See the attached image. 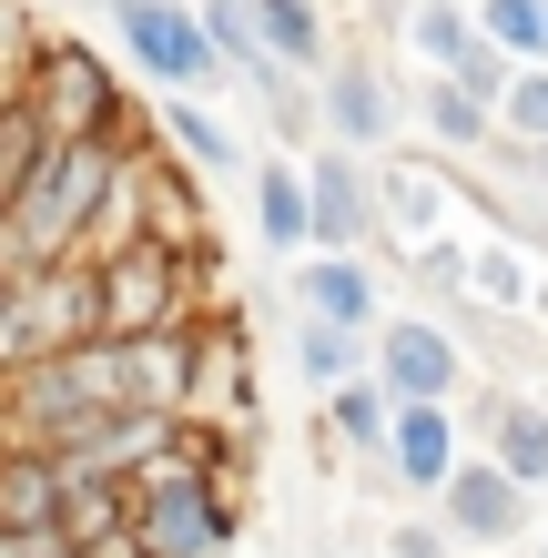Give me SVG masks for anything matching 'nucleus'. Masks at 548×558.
Listing matches in <instances>:
<instances>
[{
    "mask_svg": "<svg viewBox=\"0 0 548 558\" xmlns=\"http://www.w3.org/2000/svg\"><path fill=\"white\" fill-rule=\"evenodd\" d=\"M21 102L41 112V133H51V143H133V133H143L133 92H122V82H112V61H102V51H82V41H41V51H31Z\"/></svg>",
    "mask_w": 548,
    "mask_h": 558,
    "instance_id": "nucleus-1",
    "label": "nucleus"
},
{
    "mask_svg": "<svg viewBox=\"0 0 548 558\" xmlns=\"http://www.w3.org/2000/svg\"><path fill=\"white\" fill-rule=\"evenodd\" d=\"M102 336V284H92L82 254L61 265H31V275H0V376L11 366H41V355Z\"/></svg>",
    "mask_w": 548,
    "mask_h": 558,
    "instance_id": "nucleus-2",
    "label": "nucleus"
},
{
    "mask_svg": "<svg viewBox=\"0 0 548 558\" xmlns=\"http://www.w3.org/2000/svg\"><path fill=\"white\" fill-rule=\"evenodd\" d=\"M112 41H122V61H133L143 82L183 92V102L223 92V61L204 41V21H193V0H122V11H112Z\"/></svg>",
    "mask_w": 548,
    "mask_h": 558,
    "instance_id": "nucleus-3",
    "label": "nucleus"
},
{
    "mask_svg": "<svg viewBox=\"0 0 548 558\" xmlns=\"http://www.w3.org/2000/svg\"><path fill=\"white\" fill-rule=\"evenodd\" d=\"M183 426H214V437H254V336L234 305L193 315V376H183Z\"/></svg>",
    "mask_w": 548,
    "mask_h": 558,
    "instance_id": "nucleus-4",
    "label": "nucleus"
},
{
    "mask_svg": "<svg viewBox=\"0 0 548 558\" xmlns=\"http://www.w3.org/2000/svg\"><path fill=\"white\" fill-rule=\"evenodd\" d=\"M366 376H376L397 407H458V386H467V345H458V325H437V315H376V336H366Z\"/></svg>",
    "mask_w": 548,
    "mask_h": 558,
    "instance_id": "nucleus-5",
    "label": "nucleus"
},
{
    "mask_svg": "<svg viewBox=\"0 0 548 558\" xmlns=\"http://www.w3.org/2000/svg\"><path fill=\"white\" fill-rule=\"evenodd\" d=\"M427 518H437V529L458 538V548H528L538 498L498 468V457H458V477H447L437 498H427Z\"/></svg>",
    "mask_w": 548,
    "mask_h": 558,
    "instance_id": "nucleus-6",
    "label": "nucleus"
},
{
    "mask_svg": "<svg viewBox=\"0 0 548 558\" xmlns=\"http://www.w3.org/2000/svg\"><path fill=\"white\" fill-rule=\"evenodd\" d=\"M458 173H447L437 153H397L376 162V223H386V254H416V244H458L447 223H458Z\"/></svg>",
    "mask_w": 548,
    "mask_h": 558,
    "instance_id": "nucleus-7",
    "label": "nucleus"
},
{
    "mask_svg": "<svg viewBox=\"0 0 548 558\" xmlns=\"http://www.w3.org/2000/svg\"><path fill=\"white\" fill-rule=\"evenodd\" d=\"M305 214H315V254H366L386 244V223H376V173L345 143H315L305 153Z\"/></svg>",
    "mask_w": 548,
    "mask_h": 558,
    "instance_id": "nucleus-8",
    "label": "nucleus"
},
{
    "mask_svg": "<svg viewBox=\"0 0 548 558\" xmlns=\"http://www.w3.org/2000/svg\"><path fill=\"white\" fill-rule=\"evenodd\" d=\"M284 305L315 315V325H356V336H376L386 275H376V254H295V265H284Z\"/></svg>",
    "mask_w": 548,
    "mask_h": 558,
    "instance_id": "nucleus-9",
    "label": "nucleus"
},
{
    "mask_svg": "<svg viewBox=\"0 0 548 558\" xmlns=\"http://www.w3.org/2000/svg\"><path fill=\"white\" fill-rule=\"evenodd\" d=\"M315 133L345 153H386L397 143V92H386L376 61H326L315 72Z\"/></svg>",
    "mask_w": 548,
    "mask_h": 558,
    "instance_id": "nucleus-10",
    "label": "nucleus"
},
{
    "mask_svg": "<svg viewBox=\"0 0 548 558\" xmlns=\"http://www.w3.org/2000/svg\"><path fill=\"white\" fill-rule=\"evenodd\" d=\"M528 305H538V244H519V234H467L458 315H498V325H528Z\"/></svg>",
    "mask_w": 548,
    "mask_h": 558,
    "instance_id": "nucleus-11",
    "label": "nucleus"
},
{
    "mask_svg": "<svg viewBox=\"0 0 548 558\" xmlns=\"http://www.w3.org/2000/svg\"><path fill=\"white\" fill-rule=\"evenodd\" d=\"M458 457H467L458 407H397V426H386V457H376V468L397 477L406 498H437V487L458 477Z\"/></svg>",
    "mask_w": 548,
    "mask_h": 558,
    "instance_id": "nucleus-12",
    "label": "nucleus"
},
{
    "mask_svg": "<svg viewBox=\"0 0 548 558\" xmlns=\"http://www.w3.org/2000/svg\"><path fill=\"white\" fill-rule=\"evenodd\" d=\"M477 457H498L508 477L528 487V498H548V397H519V386H488L477 397Z\"/></svg>",
    "mask_w": 548,
    "mask_h": 558,
    "instance_id": "nucleus-13",
    "label": "nucleus"
},
{
    "mask_svg": "<svg viewBox=\"0 0 548 558\" xmlns=\"http://www.w3.org/2000/svg\"><path fill=\"white\" fill-rule=\"evenodd\" d=\"M244 204H254V234H265V254H315V214H305V153H275L244 173Z\"/></svg>",
    "mask_w": 548,
    "mask_h": 558,
    "instance_id": "nucleus-14",
    "label": "nucleus"
},
{
    "mask_svg": "<svg viewBox=\"0 0 548 558\" xmlns=\"http://www.w3.org/2000/svg\"><path fill=\"white\" fill-rule=\"evenodd\" d=\"M153 133H163V153L183 162L193 183H244V173H254V162H244V143H234V122H214L204 102H183V92H163Z\"/></svg>",
    "mask_w": 548,
    "mask_h": 558,
    "instance_id": "nucleus-15",
    "label": "nucleus"
},
{
    "mask_svg": "<svg viewBox=\"0 0 548 558\" xmlns=\"http://www.w3.org/2000/svg\"><path fill=\"white\" fill-rule=\"evenodd\" d=\"M61 468H72V457H61ZM133 529V477H102V468H72L61 477V518H51V538L61 548H102V538H122Z\"/></svg>",
    "mask_w": 548,
    "mask_h": 558,
    "instance_id": "nucleus-16",
    "label": "nucleus"
},
{
    "mask_svg": "<svg viewBox=\"0 0 548 558\" xmlns=\"http://www.w3.org/2000/svg\"><path fill=\"white\" fill-rule=\"evenodd\" d=\"M61 457L41 447H0V529H21V538H51V518H61Z\"/></svg>",
    "mask_w": 548,
    "mask_h": 558,
    "instance_id": "nucleus-17",
    "label": "nucleus"
},
{
    "mask_svg": "<svg viewBox=\"0 0 548 558\" xmlns=\"http://www.w3.org/2000/svg\"><path fill=\"white\" fill-rule=\"evenodd\" d=\"M193 21H204V41H214V61H223V82H244V92L295 82V72H284V61L265 51V31H254V11H244V0H193Z\"/></svg>",
    "mask_w": 548,
    "mask_h": 558,
    "instance_id": "nucleus-18",
    "label": "nucleus"
},
{
    "mask_svg": "<svg viewBox=\"0 0 548 558\" xmlns=\"http://www.w3.org/2000/svg\"><path fill=\"white\" fill-rule=\"evenodd\" d=\"M416 122H427V153H488L498 143V112L477 102V92H458L447 72L416 82Z\"/></svg>",
    "mask_w": 548,
    "mask_h": 558,
    "instance_id": "nucleus-19",
    "label": "nucleus"
},
{
    "mask_svg": "<svg viewBox=\"0 0 548 558\" xmlns=\"http://www.w3.org/2000/svg\"><path fill=\"white\" fill-rule=\"evenodd\" d=\"M326 437L345 447V457H386V426H397V397H386L376 376H345V386H326Z\"/></svg>",
    "mask_w": 548,
    "mask_h": 558,
    "instance_id": "nucleus-20",
    "label": "nucleus"
},
{
    "mask_svg": "<svg viewBox=\"0 0 548 558\" xmlns=\"http://www.w3.org/2000/svg\"><path fill=\"white\" fill-rule=\"evenodd\" d=\"M254 31H265V51L284 61V72H326V11L315 0H244Z\"/></svg>",
    "mask_w": 548,
    "mask_h": 558,
    "instance_id": "nucleus-21",
    "label": "nucleus"
},
{
    "mask_svg": "<svg viewBox=\"0 0 548 558\" xmlns=\"http://www.w3.org/2000/svg\"><path fill=\"white\" fill-rule=\"evenodd\" d=\"M295 376L326 397V386H345V376H366V336L356 325H315V315H295Z\"/></svg>",
    "mask_w": 548,
    "mask_h": 558,
    "instance_id": "nucleus-22",
    "label": "nucleus"
},
{
    "mask_svg": "<svg viewBox=\"0 0 548 558\" xmlns=\"http://www.w3.org/2000/svg\"><path fill=\"white\" fill-rule=\"evenodd\" d=\"M406 51L427 61V72H458V61L477 51V11H458V0H416V11H406Z\"/></svg>",
    "mask_w": 548,
    "mask_h": 558,
    "instance_id": "nucleus-23",
    "label": "nucleus"
},
{
    "mask_svg": "<svg viewBox=\"0 0 548 558\" xmlns=\"http://www.w3.org/2000/svg\"><path fill=\"white\" fill-rule=\"evenodd\" d=\"M477 41H498L508 61H548V0H477Z\"/></svg>",
    "mask_w": 548,
    "mask_h": 558,
    "instance_id": "nucleus-24",
    "label": "nucleus"
},
{
    "mask_svg": "<svg viewBox=\"0 0 548 558\" xmlns=\"http://www.w3.org/2000/svg\"><path fill=\"white\" fill-rule=\"evenodd\" d=\"M51 153V133H41V112L21 102V92H0V204H11V193L31 183V162Z\"/></svg>",
    "mask_w": 548,
    "mask_h": 558,
    "instance_id": "nucleus-25",
    "label": "nucleus"
},
{
    "mask_svg": "<svg viewBox=\"0 0 548 558\" xmlns=\"http://www.w3.org/2000/svg\"><path fill=\"white\" fill-rule=\"evenodd\" d=\"M498 133H508V143H538V153H548V61L508 72V92H498Z\"/></svg>",
    "mask_w": 548,
    "mask_h": 558,
    "instance_id": "nucleus-26",
    "label": "nucleus"
},
{
    "mask_svg": "<svg viewBox=\"0 0 548 558\" xmlns=\"http://www.w3.org/2000/svg\"><path fill=\"white\" fill-rule=\"evenodd\" d=\"M386 558H458V538H447L437 518H397V529H386Z\"/></svg>",
    "mask_w": 548,
    "mask_h": 558,
    "instance_id": "nucleus-27",
    "label": "nucleus"
},
{
    "mask_svg": "<svg viewBox=\"0 0 548 558\" xmlns=\"http://www.w3.org/2000/svg\"><path fill=\"white\" fill-rule=\"evenodd\" d=\"M82 558H153V548H133V529H122V538H102V548H82Z\"/></svg>",
    "mask_w": 548,
    "mask_h": 558,
    "instance_id": "nucleus-28",
    "label": "nucleus"
},
{
    "mask_svg": "<svg viewBox=\"0 0 548 558\" xmlns=\"http://www.w3.org/2000/svg\"><path fill=\"white\" fill-rule=\"evenodd\" d=\"M528 558H548V529H528Z\"/></svg>",
    "mask_w": 548,
    "mask_h": 558,
    "instance_id": "nucleus-29",
    "label": "nucleus"
},
{
    "mask_svg": "<svg viewBox=\"0 0 548 558\" xmlns=\"http://www.w3.org/2000/svg\"><path fill=\"white\" fill-rule=\"evenodd\" d=\"M82 11H102V21H112V11H122V0H82Z\"/></svg>",
    "mask_w": 548,
    "mask_h": 558,
    "instance_id": "nucleus-30",
    "label": "nucleus"
}]
</instances>
